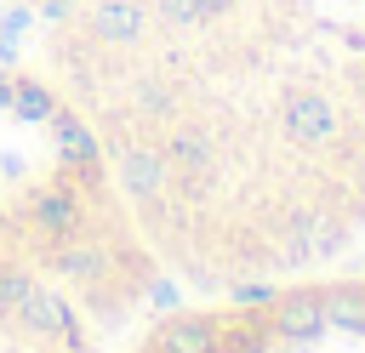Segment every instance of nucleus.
Here are the masks:
<instances>
[{
  "instance_id": "4",
  "label": "nucleus",
  "mask_w": 365,
  "mask_h": 353,
  "mask_svg": "<svg viewBox=\"0 0 365 353\" xmlns=\"http://www.w3.org/2000/svg\"><path fill=\"white\" fill-rule=\"evenodd\" d=\"M0 353H103V330L40 268L0 245Z\"/></svg>"
},
{
  "instance_id": "1",
  "label": "nucleus",
  "mask_w": 365,
  "mask_h": 353,
  "mask_svg": "<svg viewBox=\"0 0 365 353\" xmlns=\"http://www.w3.org/2000/svg\"><path fill=\"white\" fill-rule=\"evenodd\" d=\"M91 125L177 290L365 245V0H97L29 51Z\"/></svg>"
},
{
  "instance_id": "5",
  "label": "nucleus",
  "mask_w": 365,
  "mask_h": 353,
  "mask_svg": "<svg viewBox=\"0 0 365 353\" xmlns=\"http://www.w3.org/2000/svg\"><path fill=\"white\" fill-rule=\"evenodd\" d=\"M80 6H97V0H0V11H23L34 23H51L63 11H80Z\"/></svg>"
},
{
  "instance_id": "2",
  "label": "nucleus",
  "mask_w": 365,
  "mask_h": 353,
  "mask_svg": "<svg viewBox=\"0 0 365 353\" xmlns=\"http://www.w3.org/2000/svg\"><path fill=\"white\" fill-rule=\"evenodd\" d=\"M0 245L103 336H125L171 290L91 125L34 57H0Z\"/></svg>"
},
{
  "instance_id": "3",
  "label": "nucleus",
  "mask_w": 365,
  "mask_h": 353,
  "mask_svg": "<svg viewBox=\"0 0 365 353\" xmlns=\"http://www.w3.org/2000/svg\"><path fill=\"white\" fill-rule=\"evenodd\" d=\"M125 353H365V268L331 262L234 290H188L125 330Z\"/></svg>"
}]
</instances>
